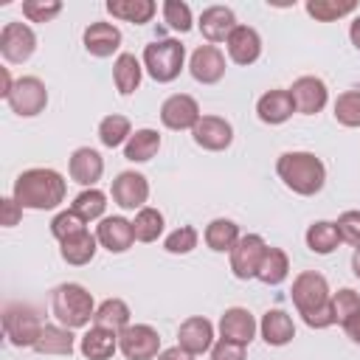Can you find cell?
Wrapping results in <instances>:
<instances>
[{
	"mask_svg": "<svg viewBox=\"0 0 360 360\" xmlns=\"http://www.w3.org/2000/svg\"><path fill=\"white\" fill-rule=\"evenodd\" d=\"M290 292H292V304H295V309H298V315L304 318L307 326L326 329V326L335 323L329 284H326V278L321 273H315V270L298 273Z\"/></svg>",
	"mask_w": 360,
	"mask_h": 360,
	"instance_id": "1",
	"label": "cell"
},
{
	"mask_svg": "<svg viewBox=\"0 0 360 360\" xmlns=\"http://www.w3.org/2000/svg\"><path fill=\"white\" fill-rule=\"evenodd\" d=\"M68 183L56 169H25L14 180V200L31 211H51L65 202Z\"/></svg>",
	"mask_w": 360,
	"mask_h": 360,
	"instance_id": "2",
	"label": "cell"
},
{
	"mask_svg": "<svg viewBox=\"0 0 360 360\" xmlns=\"http://www.w3.org/2000/svg\"><path fill=\"white\" fill-rule=\"evenodd\" d=\"M276 172H278L281 183L301 197L318 194L326 183V166L312 152H284L276 163Z\"/></svg>",
	"mask_w": 360,
	"mask_h": 360,
	"instance_id": "3",
	"label": "cell"
},
{
	"mask_svg": "<svg viewBox=\"0 0 360 360\" xmlns=\"http://www.w3.org/2000/svg\"><path fill=\"white\" fill-rule=\"evenodd\" d=\"M51 312L53 318L68 326V329H79V326H87L96 315V307H93V295L76 284V281H68V284H59L51 295Z\"/></svg>",
	"mask_w": 360,
	"mask_h": 360,
	"instance_id": "4",
	"label": "cell"
},
{
	"mask_svg": "<svg viewBox=\"0 0 360 360\" xmlns=\"http://www.w3.org/2000/svg\"><path fill=\"white\" fill-rule=\"evenodd\" d=\"M183 62H186V48L177 39H155L143 48V70L160 84L174 82L183 70Z\"/></svg>",
	"mask_w": 360,
	"mask_h": 360,
	"instance_id": "5",
	"label": "cell"
},
{
	"mask_svg": "<svg viewBox=\"0 0 360 360\" xmlns=\"http://www.w3.org/2000/svg\"><path fill=\"white\" fill-rule=\"evenodd\" d=\"M42 326L45 323L37 318V312L25 304H8L3 309V329H6V338H8L11 346H20V349L31 346L34 349V343L39 340Z\"/></svg>",
	"mask_w": 360,
	"mask_h": 360,
	"instance_id": "6",
	"label": "cell"
},
{
	"mask_svg": "<svg viewBox=\"0 0 360 360\" xmlns=\"http://www.w3.org/2000/svg\"><path fill=\"white\" fill-rule=\"evenodd\" d=\"M118 349L127 360H155L160 354V335L149 323H129L118 332Z\"/></svg>",
	"mask_w": 360,
	"mask_h": 360,
	"instance_id": "7",
	"label": "cell"
},
{
	"mask_svg": "<svg viewBox=\"0 0 360 360\" xmlns=\"http://www.w3.org/2000/svg\"><path fill=\"white\" fill-rule=\"evenodd\" d=\"M6 101H8L11 112H17L20 118H34V115H39V112L45 110V104H48V90H45L42 79H37V76H22V79L14 82V87H11V93H8Z\"/></svg>",
	"mask_w": 360,
	"mask_h": 360,
	"instance_id": "8",
	"label": "cell"
},
{
	"mask_svg": "<svg viewBox=\"0 0 360 360\" xmlns=\"http://www.w3.org/2000/svg\"><path fill=\"white\" fill-rule=\"evenodd\" d=\"M37 51V34L25 22H6L0 31V53L11 65H22Z\"/></svg>",
	"mask_w": 360,
	"mask_h": 360,
	"instance_id": "9",
	"label": "cell"
},
{
	"mask_svg": "<svg viewBox=\"0 0 360 360\" xmlns=\"http://www.w3.org/2000/svg\"><path fill=\"white\" fill-rule=\"evenodd\" d=\"M267 250V242L259 233H245L231 250V270L236 278H256L259 262Z\"/></svg>",
	"mask_w": 360,
	"mask_h": 360,
	"instance_id": "10",
	"label": "cell"
},
{
	"mask_svg": "<svg viewBox=\"0 0 360 360\" xmlns=\"http://www.w3.org/2000/svg\"><path fill=\"white\" fill-rule=\"evenodd\" d=\"M200 118H202V115H200L197 98H191V96H186V93H174V96H169V98L160 104V121H163V127H169V129H174V132H180V129H194Z\"/></svg>",
	"mask_w": 360,
	"mask_h": 360,
	"instance_id": "11",
	"label": "cell"
},
{
	"mask_svg": "<svg viewBox=\"0 0 360 360\" xmlns=\"http://www.w3.org/2000/svg\"><path fill=\"white\" fill-rule=\"evenodd\" d=\"M112 200L124 211H141L149 200V180L141 172H121L112 180Z\"/></svg>",
	"mask_w": 360,
	"mask_h": 360,
	"instance_id": "12",
	"label": "cell"
},
{
	"mask_svg": "<svg viewBox=\"0 0 360 360\" xmlns=\"http://www.w3.org/2000/svg\"><path fill=\"white\" fill-rule=\"evenodd\" d=\"M290 96H292L295 112H301V115H315L329 101V90H326L323 79H318V76H301V79H295L292 87H290Z\"/></svg>",
	"mask_w": 360,
	"mask_h": 360,
	"instance_id": "13",
	"label": "cell"
},
{
	"mask_svg": "<svg viewBox=\"0 0 360 360\" xmlns=\"http://www.w3.org/2000/svg\"><path fill=\"white\" fill-rule=\"evenodd\" d=\"M191 135H194L197 146H202L208 152H222L233 141V127L219 115H202L197 121V127L191 129Z\"/></svg>",
	"mask_w": 360,
	"mask_h": 360,
	"instance_id": "14",
	"label": "cell"
},
{
	"mask_svg": "<svg viewBox=\"0 0 360 360\" xmlns=\"http://www.w3.org/2000/svg\"><path fill=\"white\" fill-rule=\"evenodd\" d=\"M177 346H183L194 357L211 352V346H214V323L208 318H202V315L186 318L180 323V329H177Z\"/></svg>",
	"mask_w": 360,
	"mask_h": 360,
	"instance_id": "15",
	"label": "cell"
},
{
	"mask_svg": "<svg viewBox=\"0 0 360 360\" xmlns=\"http://www.w3.org/2000/svg\"><path fill=\"white\" fill-rule=\"evenodd\" d=\"M188 70L200 84H217L225 76V56L217 45H200L191 53Z\"/></svg>",
	"mask_w": 360,
	"mask_h": 360,
	"instance_id": "16",
	"label": "cell"
},
{
	"mask_svg": "<svg viewBox=\"0 0 360 360\" xmlns=\"http://www.w3.org/2000/svg\"><path fill=\"white\" fill-rule=\"evenodd\" d=\"M96 239L110 253H124V250L132 248L135 231H132V222L124 219V217H104L98 222V228H96Z\"/></svg>",
	"mask_w": 360,
	"mask_h": 360,
	"instance_id": "17",
	"label": "cell"
},
{
	"mask_svg": "<svg viewBox=\"0 0 360 360\" xmlns=\"http://www.w3.org/2000/svg\"><path fill=\"white\" fill-rule=\"evenodd\" d=\"M197 25H200V34L208 42H228V37L233 34V28L239 22H236L233 8H228V6H208L200 14V22Z\"/></svg>",
	"mask_w": 360,
	"mask_h": 360,
	"instance_id": "18",
	"label": "cell"
},
{
	"mask_svg": "<svg viewBox=\"0 0 360 360\" xmlns=\"http://www.w3.org/2000/svg\"><path fill=\"white\" fill-rule=\"evenodd\" d=\"M68 172H70V180L84 186V188H93L104 172V158L90 149V146H79L73 155H70V163H68Z\"/></svg>",
	"mask_w": 360,
	"mask_h": 360,
	"instance_id": "19",
	"label": "cell"
},
{
	"mask_svg": "<svg viewBox=\"0 0 360 360\" xmlns=\"http://www.w3.org/2000/svg\"><path fill=\"white\" fill-rule=\"evenodd\" d=\"M219 335L225 340H233V343L248 346L253 340V335H256V318L245 307H231L219 318Z\"/></svg>",
	"mask_w": 360,
	"mask_h": 360,
	"instance_id": "20",
	"label": "cell"
},
{
	"mask_svg": "<svg viewBox=\"0 0 360 360\" xmlns=\"http://www.w3.org/2000/svg\"><path fill=\"white\" fill-rule=\"evenodd\" d=\"M225 45H228V56L236 65H253L262 56V37L250 25H236Z\"/></svg>",
	"mask_w": 360,
	"mask_h": 360,
	"instance_id": "21",
	"label": "cell"
},
{
	"mask_svg": "<svg viewBox=\"0 0 360 360\" xmlns=\"http://www.w3.org/2000/svg\"><path fill=\"white\" fill-rule=\"evenodd\" d=\"M84 48L90 56H112L121 48V31L112 22H90L84 28Z\"/></svg>",
	"mask_w": 360,
	"mask_h": 360,
	"instance_id": "22",
	"label": "cell"
},
{
	"mask_svg": "<svg viewBox=\"0 0 360 360\" xmlns=\"http://www.w3.org/2000/svg\"><path fill=\"white\" fill-rule=\"evenodd\" d=\"M79 349H82V354L87 360H110L115 354V349H118V332L104 329V326H90L82 335Z\"/></svg>",
	"mask_w": 360,
	"mask_h": 360,
	"instance_id": "23",
	"label": "cell"
},
{
	"mask_svg": "<svg viewBox=\"0 0 360 360\" xmlns=\"http://www.w3.org/2000/svg\"><path fill=\"white\" fill-rule=\"evenodd\" d=\"M256 112H259V118L264 124H284L295 112V104H292L290 90H267L256 101Z\"/></svg>",
	"mask_w": 360,
	"mask_h": 360,
	"instance_id": "24",
	"label": "cell"
},
{
	"mask_svg": "<svg viewBox=\"0 0 360 360\" xmlns=\"http://www.w3.org/2000/svg\"><path fill=\"white\" fill-rule=\"evenodd\" d=\"M259 329H262V338L267 346H287L295 338V323L284 309H267L262 315Z\"/></svg>",
	"mask_w": 360,
	"mask_h": 360,
	"instance_id": "25",
	"label": "cell"
},
{
	"mask_svg": "<svg viewBox=\"0 0 360 360\" xmlns=\"http://www.w3.org/2000/svg\"><path fill=\"white\" fill-rule=\"evenodd\" d=\"M239 225L233 222V219H225V217H217V219H211L208 225H205V233H202V239H205V245L214 250V253H231L233 250V245L239 242Z\"/></svg>",
	"mask_w": 360,
	"mask_h": 360,
	"instance_id": "26",
	"label": "cell"
},
{
	"mask_svg": "<svg viewBox=\"0 0 360 360\" xmlns=\"http://www.w3.org/2000/svg\"><path fill=\"white\" fill-rule=\"evenodd\" d=\"M158 149H160V135H158V129L143 127V129H135V132L129 135V141L124 143V158L132 160V163H146V160H152V158L158 155Z\"/></svg>",
	"mask_w": 360,
	"mask_h": 360,
	"instance_id": "27",
	"label": "cell"
},
{
	"mask_svg": "<svg viewBox=\"0 0 360 360\" xmlns=\"http://www.w3.org/2000/svg\"><path fill=\"white\" fill-rule=\"evenodd\" d=\"M141 76H143V68L141 62L135 59V53H118L115 65H112V82H115V90L121 96H132L141 84Z\"/></svg>",
	"mask_w": 360,
	"mask_h": 360,
	"instance_id": "28",
	"label": "cell"
},
{
	"mask_svg": "<svg viewBox=\"0 0 360 360\" xmlns=\"http://www.w3.org/2000/svg\"><path fill=\"white\" fill-rule=\"evenodd\" d=\"M34 349L39 354H70L73 352V332L62 323H45Z\"/></svg>",
	"mask_w": 360,
	"mask_h": 360,
	"instance_id": "29",
	"label": "cell"
},
{
	"mask_svg": "<svg viewBox=\"0 0 360 360\" xmlns=\"http://www.w3.org/2000/svg\"><path fill=\"white\" fill-rule=\"evenodd\" d=\"M59 245H62V248H59L62 259H65L68 264H73V267H82V264L93 262L98 239H96L90 231H82V233H76V236H70V239H65V242H59Z\"/></svg>",
	"mask_w": 360,
	"mask_h": 360,
	"instance_id": "30",
	"label": "cell"
},
{
	"mask_svg": "<svg viewBox=\"0 0 360 360\" xmlns=\"http://www.w3.org/2000/svg\"><path fill=\"white\" fill-rule=\"evenodd\" d=\"M287 273H290V259H287V253H284L281 248H270V245H267V250H264V256H262V262H259L256 278H259L262 284L276 287V284H281V281L287 278Z\"/></svg>",
	"mask_w": 360,
	"mask_h": 360,
	"instance_id": "31",
	"label": "cell"
},
{
	"mask_svg": "<svg viewBox=\"0 0 360 360\" xmlns=\"http://www.w3.org/2000/svg\"><path fill=\"white\" fill-rule=\"evenodd\" d=\"M129 307L127 301L121 298H107L96 307V315H93V326H104V329H112V332H124L129 326Z\"/></svg>",
	"mask_w": 360,
	"mask_h": 360,
	"instance_id": "32",
	"label": "cell"
},
{
	"mask_svg": "<svg viewBox=\"0 0 360 360\" xmlns=\"http://www.w3.org/2000/svg\"><path fill=\"white\" fill-rule=\"evenodd\" d=\"M107 11L118 20H127V22H135V25H143L155 17L158 6L152 0H107Z\"/></svg>",
	"mask_w": 360,
	"mask_h": 360,
	"instance_id": "33",
	"label": "cell"
},
{
	"mask_svg": "<svg viewBox=\"0 0 360 360\" xmlns=\"http://www.w3.org/2000/svg\"><path fill=\"white\" fill-rule=\"evenodd\" d=\"M340 245V231L335 222H326V219H318L307 228V248L318 256H326L332 253L335 248Z\"/></svg>",
	"mask_w": 360,
	"mask_h": 360,
	"instance_id": "34",
	"label": "cell"
},
{
	"mask_svg": "<svg viewBox=\"0 0 360 360\" xmlns=\"http://www.w3.org/2000/svg\"><path fill=\"white\" fill-rule=\"evenodd\" d=\"M129 135H132V127H129V118H127V115L112 112V115H104L101 124H98V141H101L107 149H115V146L127 143Z\"/></svg>",
	"mask_w": 360,
	"mask_h": 360,
	"instance_id": "35",
	"label": "cell"
},
{
	"mask_svg": "<svg viewBox=\"0 0 360 360\" xmlns=\"http://www.w3.org/2000/svg\"><path fill=\"white\" fill-rule=\"evenodd\" d=\"M132 231H135V242H155L163 233V214L152 205H143L132 219Z\"/></svg>",
	"mask_w": 360,
	"mask_h": 360,
	"instance_id": "36",
	"label": "cell"
},
{
	"mask_svg": "<svg viewBox=\"0 0 360 360\" xmlns=\"http://www.w3.org/2000/svg\"><path fill=\"white\" fill-rule=\"evenodd\" d=\"M84 222H93V219H104V208H107V194L98 191V188H84L73 205H70Z\"/></svg>",
	"mask_w": 360,
	"mask_h": 360,
	"instance_id": "37",
	"label": "cell"
},
{
	"mask_svg": "<svg viewBox=\"0 0 360 360\" xmlns=\"http://www.w3.org/2000/svg\"><path fill=\"white\" fill-rule=\"evenodd\" d=\"M357 6L352 3V0H309L307 3V14L309 17H315L318 22H335V20H340V17H346V14H352Z\"/></svg>",
	"mask_w": 360,
	"mask_h": 360,
	"instance_id": "38",
	"label": "cell"
},
{
	"mask_svg": "<svg viewBox=\"0 0 360 360\" xmlns=\"http://www.w3.org/2000/svg\"><path fill=\"white\" fill-rule=\"evenodd\" d=\"M335 121L343 127H360V90H346L338 96Z\"/></svg>",
	"mask_w": 360,
	"mask_h": 360,
	"instance_id": "39",
	"label": "cell"
},
{
	"mask_svg": "<svg viewBox=\"0 0 360 360\" xmlns=\"http://www.w3.org/2000/svg\"><path fill=\"white\" fill-rule=\"evenodd\" d=\"M82 231H87V222H84L73 208L59 211V214L51 219V233H53L59 242H65V239H70V236H76V233H82Z\"/></svg>",
	"mask_w": 360,
	"mask_h": 360,
	"instance_id": "40",
	"label": "cell"
},
{
	"mask_svg": "<svg viewBox=\"0 0 360 360\" xmlns=\"http://www.w3.org/2000/svg\"><path fill=\"white\" fill-rule=\"evenodd\" d=\"M360 312V292H354V290H349V287H343V290H338L335 295H332V315H335V323H346L352 315H357Z\"/></svg>",
	"mask_w": 360,
	"mask_h": 360,
	"instance_id": "41",
	"label": "cell"
},
{
	"mask_svg": "<svg viewBox=\"0 0 360 360\" xmlns=\"http://www.w3.org/2000/svg\"><path fill=\"white\" fill-rule=\"evenodd\" d=\"M197 239H200V233H197V228H191V225H180V228H174L166 239H163V248H166V253H191L194 248H197Z\"/></svg>",
	"mask_w": 360,
	"mask_h": 360,
	"instance_id": "42",
	"label": "cell"
},
{
	"mask_svg": "<svg viewBox=\"0 0 360 360\" xmlns=\"http://www.w3.org/2000/svg\"><path fill=\"white\" fill-rule=\"evenodd\" d=\"M62 11L59 0H25L22 3V17L31 22H48Z\"/></svg>",
	"mask_w": 360,
	"mask_h": 360,
	"instance_id": "43",
	"label": "cell"
},
{
	"mask_svg": "<svg viewBox=\"0 0 360 360\" xmlns=\"http://www.w3.org/2000/svg\"><path fill=\"white\" fill-rule=\"evenodd\" d=\"M163 20L169 22V28L186 34L191 28V8L186 3H180V0H166L163 3Z\"/></svg>",
	"mask_w": 360,
	"mask_h": 360,
	"instance_id": "44",
	"label": "cell"
},
{
	"mask_svg": "<svg viewBox=\"0 0 360 360\" xmlns=\"http://www.w3.org/2000/svg\"><path fill=\"white\" fill-rule=\"evenodd\" d=\"M335 225L340 231V242L360 248V211H343Z\"/></svg>",
	"mask_w": 360,
	"mask_h": 360,
	"instance_id": "45",
	"label": "cell"
},
{
	"mask_svg": "<svg viewBox=\"0 0 360 360\" xmlns=\"http://www.w3.org/2000/svg\"><path fill=\"white\" fill-rule=\"evenodd\" d=\"M211 360H245V346L219 338V340L211 346Z\"/></svg>",
	"mask_w": 360,
	"mask_h": 360,
	"instance_id": "46",
	"label": "cell"
},
{
	"mask_svg": "<svg viewBox=\"0 0 360 360\" xmlns=\"http://www.w3.org/2000/svg\"><path fill=\"white\" fill-rule=\"evenodd\" d=\"M0 208H3V225H6V228H11V225L20 222L22 205H20L14 197H3V200H0Z\"/></svg>",
	"mask_w": 360,
	"mask_h": 360,
	"instance_id": "47",
	"label": "cell"
},
{
	"mask_svg": "<svg viewBox=\"0 0 360 360\" xmlns=\"http://www.w3.org/2000/svg\"><path fill=\"white\" fill-rule=\"evenodd\" d=\"M158 360H194V354L186 352L183 346H169V349H163V352L158 354Z\"/></svg>",
	"mask_w": 360,
	"mask_h": 360,
	"instance_id": "48",
	"label": "cell"
},
{
	"mask_svg": "<svg viewBox=\"0 0 360 360\" xmlns=\"http://www.w3.org/2000/svg\"><path fill=\"white\" fill-rule=\"evenodd\" d=\"M343 332H346V338H349V340L360 343V312H357V315H352V318L343 323Z\"/></svg>",
	"mask_w": 360,
	"mask_h": 360,
	"instance_id": "49",
	"label": "cell"
},
{
	"mask_svg": "<svg viewBox=\"0 0 360 360\" xmlns=\"http://www.w3.org/2000/svg\"><path fill=\"white\" fill-rule=\"evenodd\" d=\"M11 87H14V82H11V73H8V68H0V96H3V98H8Z\"/></svg>",
	"mask_w": 360,
	"mask_h": 360,
	"instance_id": "50",
	"label": "cell"
},
{
	"mask_svg": "<svg viewBox=\"0 0 360 360\" xmlns=\"http://www.w3.org/2000/svg\"><path fill=\"white\" fill-rule=\"evenodd\" d=\"M349 39H352V45L360 51V14L352 20V25H349Z\"/></svg>",
	"mask_w": 360,
	"mask_h": 360,
	"instance_id": "51",
	"label": "cell"
},
{
	"mask_svg": "<svg viewBox=\"0 0 360 360\" xmlns=\"http://www.w3.org/2000/svg\"><path fill=\"white\" fill-rule=\"evenodd\" d=\"M352 273L360 278V248H354V253H352Z\"/></svg>",
	"mask_w": 360,
	"mask_h": 360,
	"instance_id": "52",
	"label": "cell"
}]
</instances>
